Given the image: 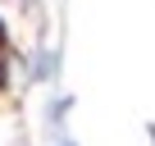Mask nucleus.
Instances as JSON below:
<instances>
[{
    "instance_id": "1",
    "label": "nucleus",
    "mask_w": 155,
    "mask_h": 146,
    "mask_svg": "<svg viewBox=\"0 0 155 146\" xmlns=\"http://www.w3.org/2000/svg\"><path fill=\"white\" fill-rule=\"evenodd\" d=\"M55 73H59V50L55 46H41L37 59H32V78L37 82H55Z\"/></svg>"
},
{
    "instance_id": "2",
    "label": "nucleus",
    "mask_w": 155,
    "mask_h": 146,
    "mask_svg": "<svg viewBox=\"0 0 155 146\" xmlns=\"http://www.w3.org/2000/svg\"><path fill=\"white\" fill-rule=\"evenodd\" d=\"M55 146H78V141H68V137H59V141H55Z\"/></svg>"
}]
</instances>
